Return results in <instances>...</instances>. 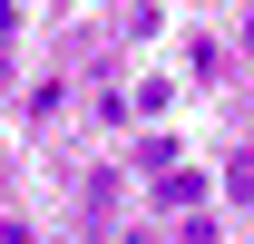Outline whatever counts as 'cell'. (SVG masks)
Listing matches in <instances>:
<instances>
[{"label": "cell", "mask_w": 254, "mask_h": 244, "mask_svg": "<svg viewBox=\"0 0 254 244\" xmlns=\"http://www.w3.org/2000/svg\"><path fill=\"white\" fill-rule=\"evenodd\" d=\"M0 244H30V225H0Z\"/></svg>", "instance_id": "cell-3"}, {"label": "cell", "mask_w": 254, "mask_h": 244, "mask_svg": "<svg viewBox=\"0 0 254 244\" xmlns=\"http://www.w3.org/2000/svg\"><path fill=\"white\" fill-rule=\"evenodd\" d=\"M225 195H235V205H254V147L235 156V166H225Z\"/></svg>", "instance_id": "cell-2"}, {"label": "cell", "mask_w": 254, "mask_h": 244, "mask_svg": "<svg viewBox=\"0 0 254 244\" xmlns=\"http://www.w3.org/2000/svg\"><path fill=\"white\" fill-rule=\"evenodd\" d=\"M147 176H157V205H166V215L205 205V176H195V166H176V156H166V166H147Z\"/></svg>", "instance_id": "cell-1"}]
</instances>
